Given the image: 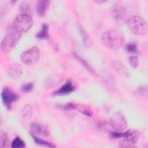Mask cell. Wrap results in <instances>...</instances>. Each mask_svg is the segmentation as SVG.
<instances>
[{
  "label": "cell",
  "mask_w": 148,
  "mask_h": 148,
  "mask_svg": "<svg viewBox=\"0 0 148 148\" xmlns=\"http://www.w3.org/2000/svg\"><path fill=\"white\" fill-rule=\"evenodd\" d=\"M103 43L112 50L119 49L124 43V37L121 32L117 29L105 31L101 36Z\"/></svg>",
  "instance_id": "cell-1"
},
{
  "label": "cell",
  "mask_w": 148,
  "mask_h": 148,
  "mask_svg": "<svg viewBox=\"0 0 148 148\" xmlns=\"http://www.w3.org/2000/svg\"><path fill=\"white\" fill-rule=\"evenodd\" d=\"M21 36V33L14 29L12 25L2 40L1 45L2 51L5 53L11 51L18 43Z\"/></svg>",
  "instance_id": "cell-2"
},
{
  "label": "cell",
  "mask_w": 148,
  "mask_h": 148,
  "mask_svg": "<svg viewBox=\"0 0 148 148\" xmlns=\"http://www.w3.org/2000/svg\"><path fill=\"white\" fill-rule=\"evenodd\" d=\"M129 29L137 35H144L147 32V24L146 20L140 16H135L127 20Z\"/></svg>",
  "instance_id": "cell-3"
},
{
  "label": "cell",
  "mask_w": 148,
  "mask_h": 148,
  "mask_svg": "<svg viewBox=\"0 0 148 148\" xmlns=\"http://www.w3.org/2000/svg\"><path fill=\"white\" fill-rule=\"evenodd\" d=\"M33 25V20L31 16L20 14L14 18L13 27L18 32L22 33L28 31Z\"/></svg>",
  "instance_id": "cell-4"
},
{
  "label": "cell",
  "mask_w": 148,
  "mask_h": 148,
  "mask_svg": "<svg viewBox=\"0 0 148 148\" xmlns=\"http://www.w3.org/2000/svg\"><path fill=\"white\" fill-rule=\"evenodd\" d=\"M40 50L36 46H34L24 51L20 56V60L25 64L34 65L36 64L40 58Z\"/></svg>",
  "instance_id": "cell-5"
},
{
  "label": "cell",
  "mask_w": 148,
  "mask_h": 148,
  "mask_svg": "<svg viewBox=\"0 0 148 148\" xmlns=\"http://www.w3.org/2000/svg\"><path fill=\"white\" fill-rule=\"evenodd\" d=\"M1 96L2 103L8 110H10L12 103L19 99L18 94L9 87H5L2 89Z\"/></svg>",
  "instance_id": "cell-6"
},
{
  "label": "cell",
  "mask_w": 148,
  "mask_h": 148,
  "mask_svg": "<svg viewBox=\"0 0 148 148\" xmlns=\"http://www.w3.org/2000/svg\"><path fill=\"white\" fill-rule=\"evenodd\" d=\"M110 126L117 131H121L127 128L128 126L127 121L124 116L120 113H114L109 119Z\"/></svg>",
  "instance_id": "cell-7"
},
{
  "label": "cell",
  "mask_w": 148,
  "mask_h": 148,
  "mask_svg": "<svg viewBox=\"0 0 148 148\" xmlns=\"http://www.w3.org/2000/svg\"><path fill=\"white\" fill-rule=\"evenodd\" d=\"M112 16L114 21L119 24L124 23L127 18L125 9L122 6H116L112 10Z\"/></svg>",
  "instance_id": "cell-8"
},
{
  "label": "cell",
  "mask_w": 148,
  "mask_h": 148,
  "mask_svg": "<svg viewBox=\"0 0 148 148\" xmlns=\"http://www.w3.org/2000/svg\"><path fill=\"white\" fill-rule=\"evenodd\" d=\"M30 130L32 134L35 135L47 136L49 135L48 129L44 125L36 122L32 123L30 125Z\"/></svg>",
  "instance_id": "cell-9"
},
{
  "label": "cell",
  "mask_w": 148,
  "mask_h": 148,
  "mask_svg": "<svg viewBox=\"0 0 148 148\" xmlns=\"http://www.w3.org/2000/svg\"><path fill=\"white\" fill-rule=\"evenodd\" d=\"M75 90V86L73 83L71 81L68 80L64 83L61 87L57 90L53 92L54 95H68L72 93Z\"/></svg>",
  "instance_id": "cell-10"
},
{
  "label": "cell",
  "mask_w": 148,
  "mask_h": 148,
  "mask_svg": "<svg viewBox=\"0 0 148 148\" xmlns=\"http://www.w3.org/2000/svg\"><path fill=\"white\" fill-rule=\"evenodd\" d=\"M112 67L119 75L125 78H130L131 73L128 69L121 62L114 60L112 62Z\"/></svg>",
  "instance_id": "cell-11"
},
{
  "label": "cell",
  "mask_w": 148,
  "mask_h": 148,
  "mask_svg": "<svg viewBox=\"0 0 148 148\" xmlns=\"http://www.w3.org/2000/svg\"><path fill=\"white\" fill-rule=\"evenodd\" d=\"M123 139L128 141V142L135 145L137 141L139 138V132L136 130L133 129H130L124 132H123Z\"/></svg>",
  "instance_id": "cell-12"
},
{
  "label": "cell",
  "mask_w": 148,
  "mask_h": 148,
  "mask_svg": "<svg viewBox=\"0 0 148 148\" xmlns=\"http://www.w3.org/2000/svg\"><path fill=\"white\" fill-rule=\"evenodd\" d=\"M8 73L10 77L13 79H18L21 76L22 67L19 64L13 63L9 66Z\"/></svg>",
  "instance_id": "cell-13"
},
{
  "label": "cell",
  "mask_w": 148,
  "mask_h": 148,
  "mask_svg": "<svg viewBox=\"0 0 148 148\" xmlns=\"http://www.w3.org/2000/svg\"><path fill=\"white\" fill-rule=\"evenodd\" d=\"M50 1L48 0H39L36 5V10L40 17H43L48 9Z\"/></svg>",
  "instance_id": "cell-14"
},
{
  "label": "cell",
  "mask_w": 148,
  "mask_h": 148,
  "mask_svg": "<svg viewBox=\"0 0 148 148\" xmlns=\"http://www.w3.org/2000/svg\"><path fill=\"white\" fill-rule=\"evenodd\" d=\"M72 56L77 61H79L87 71H88L92 75L94 76H97V73L95 69L82 57H81L79 55H78L75 51H73L72 53Z\"/></svg>",
  "instance_id": "cell-15"
},
{
  "label": "cell",
  "mask_w": 148,
  "mask_h": 148,
  "mask_svg": "<svg viewBox=\"0 0 148 148\" xmlns=\"http://www.w3.org/2000/svg\"><path fill=\"white\" fill-rule=\"evenodd\" d=\"M78 29L80 32V35L82 36L83 45L87 48L90 47L92 43V42L90 36L88 35V34L87 33V32L85 31V29L83 28V27L80 24L78 25Z\"/></svg>",
  "instance_id": "cell-16"
},
{
  "label": "cell",
  "mask_w": 148,
  "mask_h": 148,
  "mask_svg": "<svg viewBox=\"0 0 148 148\" xmlns=\"http://www.w3.org/2000/svg\"><path fill=\"white\" fill-rule=\"evenodd\" d=\"M49 27L48 24L43 23L41 25V28L36 34V38L39 39H45L49 37Z\"/></svg>",
  "instance_id": "cell-17"
},
{
  "label": "cell",
  "mask_w": 148,
  "mask_h": 148,
  "mask_svg": "<svg viewBox=\"0 0 148 148\" xmlns=\"http://www.w3.org/2000/svg\"><path fill=\"white\" fill-rule=\"evenodd\" d=\"M30 135H31V137L32 138L33 140H34V142L37 145H39L42 146H45V147H56V146L53 143H50L45 140H43L31 132H30Z\"/></svg>",
  "instance_id": "cell-18"
},
{
  "label": "cell",
  "mask_w": 148,
  "mask_h": 148,
  "mask_svg": "<svg viewBox=\"0 0 148 148\" xmlns=\"http://www.w3.org/2000/svg\"><path fill=\"white\" fill-rule=\"evenodd\" d=\"M9 137L7 134L1 131L0 134V147L2 148L8 147L9 146Z\"/></svg>",
  "instance_id": "cell-19"
},
{
  "label": "cell",
  "mask_w": 148,
  "mask_h": 148,
  "mask_svg": "<svg viewBox=\"0 0 148 148\" xmlns=\"http://www.w3.org/2000/svg\"><path fill=\"white\" fill-rule=\"evenodd\" d=\"M25 143L24 141L19 137H16L11 144V147L13 148H22L24 147Z\"/></svg>",
  "instance_id": "cell-20"
},
{
  "label": "cell",
  "mask_w": 148,
  "mask_h": 148,
  "mask_svg": "<svg viewBox=\"0 0 148 148\" xmlns=\"http://www.w3.org/2000/svg\"><path fill=\"white\" fill-rule=\"evenodd\" d=\"M21 114H22V116L23 117L26 118V119L29 118L32 114L31 107L29 105L25 106V107L23 108V109L21 112Z\"/></svg>",
  "instance_id": "cell-21"
},
{
  "label": "cell",
  "mask_w": 148,
  "mask_h": 148,
  "mask_svg": "<svg viewBox=\"0 0 148 148\" xmlns=\"http://www.w3.org/2000/svg\"><path fill=\"white\" fill-rule=\"evenodd\" d=\"M125 49L128 52L132 53H138V49L137 45L135 43H130L126 45Z\"/></svg>",
  "instance_id": "cell-22"
},
{
  "label": "cell",
  "mask_w": 148,
  "mask_h": 148,
  "mask_svg": "<svg viewBox=\"0 0 148 148\" xmlns=\"http://www.w3.org/2000/svg\"><path fill=\"white\" fill-rule=\"evenodd\" d=\"M34 86V82H29L22 85V86L21 87V90L24 92L27 93V92H31L33 90Z\"/></svg>",
  "instance_id": "cell-23"
},
{
  "label": "cell",
  "mask_w": 148,
  "mask_h": 148,
  "mask_svg": "<svg viewBox=\"0 0 148 148\" xmlns=\"http://www.w3.org/2000/svg\"><path fill=\"white\" fill-rule=\"evenodd\" d=\"M20 10H21V14H25L31 16L32 11L31 10L29 6L27 4L21 5L20 6Z\"/></svg>",
  "instance_id": "cell-24"
},
{
  "label": "cell",
  "mask_w": 148,
  "mask_h": 148,
  "mask_svg": "<svg viewBox=\"0 0 148 148\" xmlns=\"http://www.w3.org/2000/svg\"><path fill=\"white\" fill-rule=\"evenodd\" d=\"M128 62L130 65L134 68H137L139 65L138 59V57L136 56H130L128 58Z\"/></svg>",
  "instance_id": "cell-25"
},
{
  "label": "cell",
  "mask_w": 148,
  "mask_h": 148,
  "mask_svg": "<svg viewBox=\"0 0 148 148\" xmlns=\"http://www.w3.org/2000/svg\"><path fill=\"white\" fill-rule=\"evenodd\" d=\"M119 146L120 147H122V148H131V147H135V145L131 143L130 142H128V141L123 139L121 140L120 142H119Z\"/></svg>",
  "instance_id": "cell-26"
},
{
  "label": "cell",
  "mask_w": 148,
  "mask_h": 148,
  "mask_svg": "<svg viewBox=\"0 0 148 148\" xmlns=\"http://www.w3.org/2000/svg\"><path fill=\"white\" fill-rule=\"evenodd\" d=\"M78 105L74 102H69L62 106L63 109L66 110H76L77 109Z\"/></svg>",
  "instance_id": "cell-27"
},
{
  "label": "cell",
  "mask_w": 148,
  "mask_h": 148,
  "mask_svg": "<svg viewBox=\"0 0 148 148\" xmlns=\"http://www.w3.org/2000/svg\"><path fill=\"white\" fill-rule=\"evenodd\" d=\"M79 110H80V112H81L83 114H84L86 116L91 117L92 114V110L88 107H84V106L83 107V106H82V107L80 108Z\"/></svg>",
  "instance_id": "cell-28"
},
{
  "label": "cell",
  "mask_w": 148,
  "mask_h": 148,
  "mask_svg": "<svg viewBox=\"0 0 148 148\" xmlns=\"http://www.w3.org/2000/svg\"><path fill=\"white\" fill-rule=\"evenodd\" d=\"M106 2V1H101V0H99V1H95V2L98 3H103V2Z\"/></svg>",
  "instance_id": "cell-29"
}]
</instances>
